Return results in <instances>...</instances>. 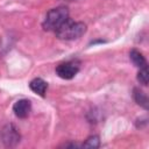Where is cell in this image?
Listing matches in <instances>:
<instances>
[{"label":"cell","mask_w":149,"mask_h":149,"mask_svg":"<svg viewBox=\"0 0 149 149\" xmlns=\"http://www.w3.org/2000/svg\"><path fill=\"white\" fill-rule=\"evenodd\" d=\"M86 31V24L83 22H77L68 19L57 30H55V34L58 38L65 40V41H71L79 38L83 36Z\"/></svg>","instance_id":"cell-1"},{"label":"cell","mask_w":149,"mask_h":149,"mask_svg":"<svg viewBox=\"0 0 149 149\" xmlns=\"http://www.w3.org/2000/svg\"><path fill=\"white\" fill-rule=\"evenodd\" d=\"M69 19V9L64 6H59L50 9L43 21V28L45 30H57Z\"/></svg>","instance_id":"cell-2"},{"label":"cell","mask_w":149,"mask_h":149,"mask_svg":"<svg viewBox=\"0 0 149 149\" xmlns=\"http://www.w3.org/2000/svg\"><path fill=\"white\" fill-rule=\"evenodd\" d=\"M0 140L5 147L12 148V147H15L20 142L21 135H20L19 129L15 127V125L7 123L6 126H3V128L0 132Z\"/></svg>","instance_id":"cell-3"},{"label":"cell","mask_w":149,"mask_h":149,"mask_svg":"<svg viewBox=\"0 0 149 149\" xmlns=\"http://www.w3.org/2000/svg\"><path fill=\"white\" fill-rule=\"evenodd\" d=\"M79 71L78 64L73 62H65L56 68V73L63 79H72Z\"/></svg>","instance_id":"cell-4"},{"label":"cell","mask_w":149,"mask_h":149,"mask_svg":"<svg viewBox=\"0 0 149 149\" xmlns=\"http://www.w3.org/2000/svg\"><path fill=\"white\" fill-rule=\"evenodd\" d=\"M30 111H31V102L28 99H20L13 105V112L20 119L27 118Z\"/></svg>","instance_id":"cell-5"},{"label":"cell","mask_w":149,"mask_h":149,"mask_svg":"<svg viewBox=\"0 0 149 149\" xmlns=\"http://www.w3.org/2000/svg\"><path fill=\"white\" fill-rule=\"evenodd\" d=\"M29 87L34 93H36L41 97H44V94L47 92V88H48V84L42 78H34L29 83Z\"/></svg>","instance_id":"cell-6"},{"label":"cell","mask_w":149,"mask_h":149,"mask_svg":"<svg viewBox=\"0 0 149 149\" xmlns=\"http://www.w3.org/2000/svg\"><path fill=\"white\" fill-rule=\"evenodd\" d=\"M129 58H130L132 63H133L135 66L140 68V69L147 66V61H146L144 56H143L139 50H136V49H133V50L129 52Z\"/></svg>","instance_id":"cell-7"},{"label":"cell","mask_w":149,"mask_h":149,"mask_svg":"<svg viewBox=\"0 0 149 149\" xmlns=\"http://www.w3.org/2000/svg\"><path fill=\"white\" fill-rule=\"evenodd\" d=\"M133 97H134V100H135L140 106H142L144 109H148V107H149V100H148L147 94H146L142 90L135 87L134 91H133Z\"/></svg>","instance_id":"cell-8"},{"label":"cell","mask_w":149,"mask_h":149,"mask_svg":"<svg viewBox=\"0 0 149 149\" xmlns=\"http://www.w3.org/2000/svg\"><path fill=\"white\" fill-rule=\"evenodd\" d=\"M148 79H149V76H148V69L147 66L144 68H141L139 73H137V80L140 84H142L143 86H147L148 85Z\"/></svg>","instance_id":"cell-9"},{"label":"cell","mask_w":149,"mask_h":149,"mask_svg":"<svg viewBox=\"0 0 149 149\" xmlns=\"http://www.w3.org/2000/svg\"><path fill=\"white\" fill-rule=\"evenodd\" d=\"M99 146H100V140L95 135L94 136H90L85 141V143H83V147H85V148H98Z\"/></svg>","instance_id":"cell-10"}]
</instances>
